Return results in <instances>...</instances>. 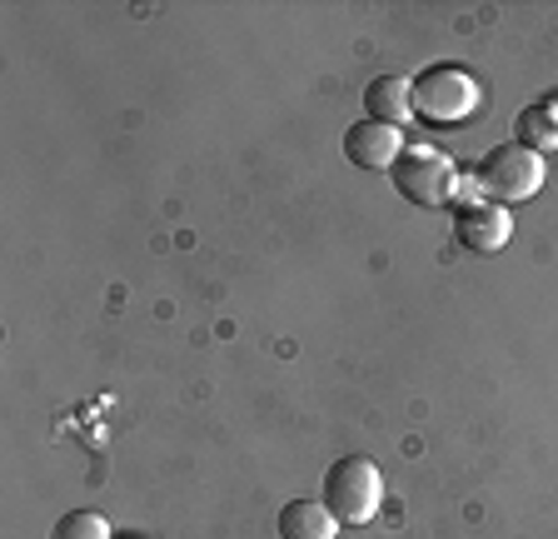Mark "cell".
I'll return each instance as SVG.
<instances>
[{
	"mask_svg": "<svg viewBox=\"0 0 558 539\" xmlns=\"http://www.w3.org/2000/svg\"><path fill=\"white\" fill-rule=\"evenodd\" d=\"M509 235H513V220L494 200H469V205L453 211V240H459L469 255H499V250L509 245Z\"/></svg>",
	"mask_w": 558,
	"mask_h": 539,
	"instance_id": "obj_5",
	"label": "cell"
},
{
	"mask_svg": "<svg viewBox=\"0 0 558 539\" xmlns=\"http://www.w3.org/2000/svg\"><path fill=\"white\" fill-rule=\"evenodd\" d=\"M364 116L379 120V125H395L404 130L409 116H414V85L404 75H374L364 85Z\"/></svg>",
	"mask_w": 558,
	"mask_h": 539,
	"instance_id": "obj_7",
	"label": "cell"
},
{
	"mask_svg": "<svg viewBox=\"0 0 558 539\" xmlns=\"http://www.w3.org/2000/svg\"><path fill=\"white\" fill-rule=\"evenodd\" d=\"M395 190L418 205V211H439L459 200V170H453L449 155H439L434 145H404V155L395 160Z\"/></svg>",
	"mask_w": 558,
	"mask_h": 539,
	"instance_id": "obj_4",
	"label": "cell"
},
{
	"mask_svg": "<svg viewBox=\"0 0 558 539\" xmlns=\"http://www.w3.org/2000/svg\"><path fill=\"white\" fill-rule=\"evenodd\" d=\"M409 85H414V116H424L429 125H459L484 100L478 81L464 65H429V71H418Z\"/></svg>",
	"mask_w": 558,
	"mask_h": 539,
	"instance_id": "obj_2",
	"label": "cell"
},
{
	"mask_svg": "<svg viewBox=\"0 0 558 539\" xmlns=\"http://www.w3.org/2000/svg\"><path fill=\"white\" fill-rule=\"evenodd\" d=\"M513 141L529 145V151H558V95L548 100H534V106H523L513 116Z\"/></svg>",
	"mask_w": 558,
	"mask_h": 539,
	"instance_id": "obj_9",
	"label": "cell"
},
{
	"mask_svg": "<svg viewBox=\"0 0 558 539\" xmlns=\"http://www.w3.org/2000/svg\"><path fill=\"white\" fill-rule=\"evenodd\" d=\"M50 539H110V525H105V515H95V510H70V515L56 519Z\"/></svg>",
	"mask_w": 558,
	"mask_h": 539,
	"instance_id": "obj_10",
	"label": "cell"
},
{
	"mask_svg": "<svg viewBox=\"0 0 558 539\" xmlns=\"http://www.w3.org/2000/svg\"><path fill=\"white\" fill-rule=\"evenodd\" d=\"M344 155L354 170H395V160L404 155V130L364 116L344 130Z\"/></svg>",
	"mask_w": 558,
	"mask_h": 539,
	"instance_id": "obj_6",
	"label": "cell"
},
{
	"mask_svg": "<svg viewBox=\"0 0 558 539\" xmlns=\"http://www.w3.org/2000/svg\"><path fill=\"white\" fill-rule=\"evenodd\" d=\"M279 539H339V519L319 500H290L279 510Z\"/></svg>",
	"mask_w": 558,
	"mask_h": 539,
	"instance_id": "obj_8",
	"label": "cell"
},
{
	"mask_svg": "<svg viewBox=\"0 0 558 539\" xmlns=\"http://www.w3.org/2000/svg\"><path fill=\"white\" fill-rule=\"evenodd\" d=\"M384 500V475L374 459L364 455H344L325 469V504L339 525H364L379 515Z\"/></svg>",
	"mask_w": 558,
	"mask_h": 539,
	"instance_id": "obj_3",
	"label": "cell"
},
{
	"mask_svg": "<svg viewBox=\"0 0 558 539\" xmlns=\"http://www.w3.org/2000/svg\"><path fill=\"white\" fill-rule=\"evenodd\" d=\"M474 185L484 200H494V205L509 211V205H519V200L544 190V155L519 141H504V145H494V151H484V160L474 165Z\"/></svg>",
	"mask_w": 558,
	"mask_h": 539,
	"instance_id": "obj_1",
	"label": "cell"
}]
</instances>
